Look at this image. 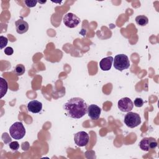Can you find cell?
Returning a JSON list of instances; mask_svg holds the SVG:
<instances>
[{"instance_id":"1","label":"cell","mask_w":159,"mask_h":159,"mask_svg":"<svg viewBox=\"0 0 159 159\" xmlns=\"http://www.w3.org/2000/svg\"><path fill=\"white\" fill-rule=\"evenodd\" d=\"M68 116L73 119H80L87 112L88 105L84 99L80 98H73L69 99L63 106Z\"/></svg>"},{"instance_id":"2","label":"cell","mask_w":159,"mask_h":159,"mask_svg":"<svg viewBox=\"0 0 159 159\" xmlns=\"http://www.w3.org/2000/svg\"><path fill=\"white\" fill-rule=\"evenodd\" d=\"M9 134L14 139H22L25 134V129L22 123L20 122H14L9 128Z\"/></svg>"},{"instance_id":"3","label":"cell","mask_w":159,"mask_h":159,"mask_svg":"<svg viewBox=\"0 0 159 159\" xmlns=\"http://www.w3.org/2000/svg\"><path fill=\"white\" fill-rule=\"evenodd\" d=\"M113 63L114 68L120 71L129 68L130 66L129 58L124 54L117 55L113 60Z\"/></svg>"},{"instance_id":"4","label":"cell","mask_w":159,"mask_h":159,"mask_svg":"<svg viewBox=\"0 0 159 159\" xmlns=\"http://www.w3.org/2000/svg\"><path fill=\"white\" fill-rule=\"evenodd\" d=\"M124 121L128 127L134 128L140 124L141 118L139 114L130 111L125 115Z\"/></svg>"},{"instance_id":"5","label":"cell","mask_w":159,"mask_h":159,"mask_svg":"<svg viewBox=\"0 0 159 159\" xmlns=\"http://www.w3.org/2000/svg\"><path fill=\"white\" fill-rule=\"evenodd\" d=\"M63 21L66 27L69 28H75L80 24V19L75 14L68 12L63 16Z\"/></svg>"},{"instance_id":"6","label":"cell","mask_w":159,"mask_h":159,"mask_svg":"<svg viewBox=\"0 0 159 159\" xmlns=\"http://www.w3.org/2000/svg\"><path fill=\"white\" fill-rule=\"evenodd\" d=\"M157 142L153 137L144 138L139 143L140 148L144 151H149V150L155 149L157 147Z\"/></svg>"},{"instance_id":"7","label":"cell","mask_w":159,"mask_h":159,"mask_svg":"<svg viewBox=\"0 0 159 159\" xmlns=\"http://www.w3.org/2000/svg\"><path fill=\"white\" fill-rule=\"evenodd\" d=\"M117 107L120 111L124 112H130L134 107V102L127 97H124L119 100Z\"/></svg>"},{"instance_id":"8","label":"cell","mask_w":159,"mask_h":159,"mask_svg":"<svg viewBox=\"0 0 159 159\" xmlns=\"http://www.w3.org/2000/svg\"><path fill=\"white\" fill-rule=\"evenodd\" d=\"M89 137L88 134L84 131H80L74 135L75 143L78 147L86 146L89 142Z\"/></svg>"},{"instance_id":"9","label":"cell","mask_w":159,"mask_h":159,"mask_svg":"<svg viewBox=\"0 0 159 159\" xmlns=\"http://www.w3.org/2000/svg\"><path fill=\"white\" fill-rule=\"evenodd\" d=\"M87 112L92 120H98L100 117L101 109L96 104H91L88 107Z\"/></svg>"},{"instance_id":"10","label":"cell","mask_w":159,"mask_h":159,"mask_svg":"<svg viewBox=\"0 0 159 159\" xmlns=\"http://www.w3.org/2000/svg\"><path fill=\"white\" fill-rule=\"evenodd\" d=\"M16 32L19 34H23L27 32L29 30V24L24 20L20 19L16 21Z\"/></svg>"},{"instance_id":"11","label":"cell","mask_w":159,"mask_h":159,"mask_svg":"<svg viewBox=\"0 0 159 159\" xmlns=\"http://www.w3.org/2000/svg\"><path fill=\"white\" fill-rule=\"evenodd\" d=\"M42 109V104L37 100L30 101L27 104V109L32 113H39Z\"/></svg>"},{"instance_id":"12","label":"cell","mask_w":159,"mask_h":159,"mask_svg":"<svg viewBox=\"0 0 159 159\" xmlns=\"http://www.w3.org/2000/svg\"><path fill=\"white\" fill-rule=\"evenodd\" d=\"M113 60L114 58L111 56L102 58L99 62L100 68L102 71H109L111 68L113 63Z\"/></svg>"},{"instance_id":"13","label":"cell","mask_w":159,"mask_h":159,"mask_svg":"<svg viewBox=\"0 0 159 159\" xmlns=\"http://www.w3.org/2000/svg\"><path fill=\"white\" fill-rule=\"evenodd\" d=\"M8 88V84L4 78H0V98H2L7 93Z\"/></svg>"},{"instance_id":"14","label":"cell","mask_w":159,"mask_h":159,"mask_svg":"<svg viewBox=\"0 0 159 159\" xmlns=\"http://www.w3.org/2000/svg\"><path fill=\"white\" fill-rule=\"evenodd\" d=\"M135 22L140 26H145L148 23V19L144 15H140L135 17Z\"/></svg>"},{"instance_id":"15","label":"cell","mask_w":159,"mask_h":159,"mask_svg":"<svg viewBox=\"0 0 159 159\" xmlns=\"http://www.w3.org/2000/svg\"><path fill=\"white\" fill-rule=\"evenodd\" d=\"M25 71V66L22 64H18L14 68V72L17 76H21L24 75Z\"/></svg>"},{"instance_id":"16","label":"cell","mask_w":159,"mask_h":159,"mask_svg":"<svg viewBox=\"0 0 159 159\" xmlns=\"http://www.w3.org/2000/svg\"><path fill=\"white\" fill-rule=\"evenodd\" d=\"M8 43V39L7 37L2 35L0 36V48L2 49L4 48Z\"/></svg>"},{"instance_id":"17","label":"cell","mask_w":159,"mask_h":159,"mask_svg":"<svg viewBox=\"0 0 159 159\" xmlns=\"http://www.w3.org/2000/svg\"><path fill=\"white\" fill-rule=\"evenodd\" d=\"M38 2L37 1L35 0H25L24 3L25 6L28 7H35Z\"/></svg>"},{"instance_id":"18","label":"cell","mask_w":159,"mask_h":159,"mask_svg":"<svg viewBox=\"0 0 159 159\" xmlns=\"http://www.w3.org/2000/svg\"><path fill=\"white\" fill-rule=\"evenodd\" d=\"M9 148L13 151V152H16L17 151L19 148V144L18 143V142L17 141H14L12 142L9 143Z\"/></svg>"},{"instance_id":"19","label":"cell","mask_w":159,"mask_h":159,"mask_svg":"<svg viewBox=\"0 0 159 159\" xmlns=\"http://www.w3.org/2000/svg\"><path fill=\"white\" fill-rule=\"evenodd\" d=\"M143 101L142 98H137L135 99L134 102V105H135V106L137 107H140L143 106Z\"/></svg>"},{"instance_id":"20","label":"cell","mask_w":159,"mask_h":159,"mask_svg":"<svg viewBox=\"0 0 159 159\" xmlns=\"http://www.w3.org/2000/svg\"><path fill=\"white\" fill-rule=\"evenodd\" d=\"M4 53L7 55H11L14 53V50L11 47H7L4 49Z\"/></svg>"},{"instance_id":"21","label":"cell","mask_w":159,"mask_h":159,"mask_svg":"<svg viewBox=\"0 0 159 159\" xmlns=\"http://www.w3.org/2000/svg\"><path fill=\"white\" fill-rule=\"evenodd\" d=\"M47 1H38V2L40 3V4H44L45 2H46Z\"/></svg>"}]
</instances>
